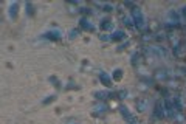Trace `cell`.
<instances>
[{
    "label": "cell",
    "instance_id": "1",
    "mask_svg": "<svg viewBox=\"0 0 186 124\" xmlns=\"http://www.w3.org/2000/svg\"><path fill=\"white\" fill-rule=\"evenodd\" d=\"M132 17H134V20H135V25L138 26L140 30H144V19H143V14H141V11L138 9V8H135L134 11H132Z\"/></svg>",
    "mask_w": 186,
    "mask_h": 124
},
{
    "label": "cell",
    "instance_id": "2",
    "mask_svg": "<svg viewBox=\"0 0 186 124\" xmlns=\"http://www.w3.org/2000/svg\"><path fill=\"white\" fill-rule=\"evenodd\" d=\"M147 54H152V56H157V57H163L166 54L165 48H160V46H150V48H144Z\"/></svg>",
    "mask_w": 186,
    "mask_h": 124
},
{
    "label": "cell",
    "instance_id": "3",
    "mask_svg": "<svg viewBox=\"0 0 186 124\" xmlns=\"http://www.w3.org/2000/svg\"><path fill=\"white\" fill-rule=\"evenodd\" d=\"M99 81L105 85V87H110V85H112V78H110L107 73H99Z\"/></svg>",
    "mask_w": 186,
    "mask_h": 124
},
{
    "label": "cell",
    "instance_id": "4",
    "mask_svg": "<svg viewBox=\"0 0 186 124\" xmlns=\"http://www.w3.org/2000/svg\"><path fill=\"white\" fill-rule=\"evenodd\" d=\"M44 37H47V39H60L62 37V33H60L59 30H51V31H48Z\"/></svg>",
    "mask_w": 186,
    "mask_h": 124
},
{
    "label": "cell",
    "instance_id": "5",
    "mask_svg": "<svg viewBox=\"0 0 186 124\" xmlns=\"http://www.w3.org/2000/svg\"><path fill=\"white\" fill-rule=\"evenodd\" d=\"M126 37H127L126 33H124V31H121V30L115 31V33L110 36V39H112V40H123V39H126Z\"/></svg>",
    "mask_w": 186,
    "mask_h": 124
},
{
    "label": "cell",
    "instance_id": "6",
    "mask_svg": "<svg viewBox=\"0 0 186 124\" xmlns=\"http://www.w3.org/2000/svg\"><path fill=\"white\" fill-rule=\"evenodd\" d=\"M146 108H147V99H136V110L146 112Z\"/></svg>",
    "mask_w": 186,
    "mask_h": 124
},
{
    "label": "cell",
    "instance_id": "7",
    "mask_svg": "<svg viewBox=\"0 0 186 124\" xmlns=\"http://www.w3.org/2000/svg\"><path fill=\"white\" fill-rule=\"evenodd\" d=\"M79 25H81L82 30H89V31H93V25L90 20H87V19H81L79 20Z\"/></svg>",
    "mask_w": 186,
    "mask_h": 124
},
{
    "label": "cell",
    "instance_id": "8",
    "mask_svg": "<svg viewBox=\"0 0 186 124\" xmlns=\"http://www.w3.org/2000/svg\"><path fill=\"white\" fill-rule=\"evenodd\" d=\"M17 9H19V5H17V3H13V5L9 6V17L13 19V20L17 17Z\"/></svg>",
    "mask_w": 186,
    "mask_h": 124
},
{
    "label": "cell",
    "instance_id": "9",
    "mask_svg": "<svg viewBox=\"0 0 186 124\" xmlns=\"http://www.w3.org/2000/svg\"><path fill=\"white\" fill-rule=\"evenodd\" d=\"M120 110H121V115H123V116H124V118H126V119H127V121H129V119H132V118H134V116H132V115H130V112H129V108H127L126 106H123V107H121V108H120Z\"/></svg>",
    "mask_w": 186,
    "mask_h": 124
},
{
    "label": "cell",
    "instance_id": "10",
    "mask_svg": "<svg viewBox=\"0 0 186 124\" xmlns=\"http://www.w3.org/2000/svg\"><path fill=\"white\" fill-rule=\"evenodd\" d=\"M155 116H157V118H163V116H165V108L160 106V102H158L157 107H155Z\"/></svg>",
    "mask_w": 186,
    "mask_h": 124
},
{
    "label": "cell",
    "instance_id": "11",
    "mask_svg": "<svg viewBox=\"0 0 186 124\" xmlns=\"http://www.w3.org/2000/svg\"><path fill=\"white\" fill-rule=\"evenodd\" d=\"M95 96H96L98 99H105V98H109V96H112V93L110 92H95Z\"/></svg>",
    "mask_w": 186,
    "mask_h": 124
},
{
    "label": "cell",
    "instance_id": "12",
    "mask_svg": "<svg viewBox=\"0 0 186 124\" xmlns=\"http://www.w3.org/2000/svg\"><path fill=\"white\" fill-rule=\"evenodd\" d=\"M101 28L102 30H107V31H110L113 28V25H112V22L110 20H102V23H101Z\"/></svg>",
    "mask_w": 186,
    "mask_h": 124
},
{
    "label": "cell",
    "instance_id": "13",
    "mask_svg": "<svg viewBox=\"0 0 186 124\" xmlns=\"http://www.w3.org/2000/svg\"><path fill=\"white\" fill-rule=\"evenodd\" d=\"M140 61H141V54H140V53H134V54H132V64H134V65H138Z\"/></svg>",
    "mask_w": 186,
    "mask_h": 124
},
{
    "label": "cell",
    "instance_id": "14",
    "mask_svg": "<svg viewBox=\"0 0 186 124\" xmlns=\"http://www.w3.org/2000/svg\"><path fill=\"white\" fill-rule=\"evenodd\" d=\"M121 78H123V70H120V68H116L115 71H113V79H116V81H120Z\"/></svg>",
    "mask_w": 186,
    "mask_h": 124
},
{
    "label": "cell",
    "instance_id": "15",
    "mask_svg": "<svg viewBox=\"0 0 186 124\" xmlns=\"http://www.w3.org/2000/svg\"><path fill=\"white\" fill-rule=\"evenodd\" d=\"M78 36H79L78 30H70V31H68V37H70V39H76Z\"/></svg>",
    "mask_w": 186,
    "mask_h": 124
},
{
    "label": "cell",
    "instance_id": "16",
    "mask_svg": "<svg viewBox=\"0 0 186 124\" xmlns=\"http://www.w3.org/2000/svg\"><path fill=\"white\" fill-rule=\"evenodd\" d=\"M166 73H169L168 70H158V71H157V78H160V79H165V78H166Z\"/></svg>",
    "mask_w": 186,
    "mask_h": 124
},
{
    "label": "cell",
    "instance_id": "17",
    "mask_svg": "<svg viewBox=\"0 0 186 124\" xmlns=\"http://www.w3.org/2000/svg\"><path fill=\"white\" fill-rule=\"evenodd\" d=\"M169 17L172 19V20H174V22H175L177 25H178V14L175 13V11H171V13H169Z\"/></svg>",
    "mask_w": 186,
    "mask_h": 124
},
{
    "label": "cell",
    "instance_id": "18",
    "mask_svg": "<svg viewBox=\"0 0 186 124\" xmlns=\"http://www.w3.org/2000/svg\"><path fill=\"white\" fill-rule=\"evenodd\" d=\"M26 11H28V16H33L34 14V8L31 3H26Z\"/></svg>",
    "mask_w": 186,
    "mask_h": 124
},
{
    "label": "cell",
    "instance_id": "19",
    "mask_svg": "<svg viewBox=\"0 0 186 124\" xmlns=\"http://www.w3.org/2000/svg\"><path fill=\"white\" fill-rule=\"evenodd\" d=\"M54 98H56V96H54V95H51V96H48V98H45V99L42 101V102H44V104H48V102H51V101H54Z\"/></svg>",
    "mask_w": 186,
    "mask_h": 124
},
{
    "label": "cell",
    "instance_id": "20",
    "mask_svg": "<svg viewBox=\"0 0 186 124\" xmlns=\"http://www.w3.org/2000/svg\"><path fill=\"white\" fill-rule=\"evenodd\" d=\"M123 22L126 23L127 26H132V25H134V22H132V19H129V17H124V19H123Z\"/></svg>",
    "mask_w": 186,
    "mask_h": 124
},
{
    "label": "cell",
    "instance_id": "21",
    "mask_svg": "<svg viewBox=\"0 0 186 124\" xmlns=\"http://www.w3.org/2000/svg\"><path fill=\"white\" fill-rule=\"evenodd\" d=\"M126 95H127V92H124V90H120L118 92V98L120 99H124V98H126Z\"/></svg>",
    "mask_w": 186,
    "mask_h": 124
},
{
    "label": "cell",
    "instance_id": "22",
    "mask_svg": "<svg viewBox=\"0 0 186 124\" xmlns=\"http://www.w3.org/2000/svg\"><path fill=\"white\" fill-rule=\"evenodd\" d=\"M181 16H183V17L186 19V6H183V8H181Z\"/></svg>",
    "mask_w": 186,
    "mask_h": 124
},
{
    "label": "cell",
    "instance_id": "23",
    "mask_svg": "<svg viewBox=\"0 0 186 124\" xmlns=\"http://www.w3.org/2000/svg\"><path fill=\"white\" fill-rule=\"evenodd\" d=\"M104 9H105V11H112V6H110V5H105Z\"/></svg>",
    "mask_w": 186,
    "mask_h": 124
},
{
    "label": "cell",
    "instance_id": "24",
    "mask_svg": "<svg viewBox=\"0 0 186 124\" xmlns=\"http://www.w3.org/2000/svg\"><path fill=\"white\" fill-rule=\"evenodd\" d=\"M127 124H135V118H132V119H129Z\"/></svg>",
    "mask_w": 186,
    "mask_h": 124
}]
</instances>
